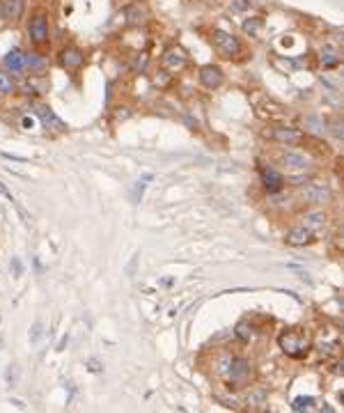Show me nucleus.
<instances>
[{
    "label": "nucleus",
    "instance_id": "obj_1",
    "mask_svg": "<svg viewBox=\"0 0 344 413\" xmlns=\"http://www.w3.org/2000/svg\"><path fill=\"white\" fill-rule=\"evenodd\" d=\"M278 342L280 349L291 358H303L308 349H310V338H308L303 328H287L285 333L278 338Z\"/></svg>",
    "mask_w": 344,
    "mask_h": 413
},
{
    "label": "nucleus",
    "instance_id": "obj_2",
    "mask_svg": "<svg viewBox=\"0 0 344 413\" xmlns=\"http://www.w3.org/2000/svg\"><path fill=\"white\" fill-rule=\"evenodd\" d=\"M227 386L230 388H241L245 381L250 379V365L245 358H232L230 360V367H227Z\"/></svg>",
    "mask_w": 344,
    "mask_h": 413
},
{
    "label": "nucleus",
    "instance_id": "obj_3",
    "mask_svg": "<svg viewBox=\"0 0 344 413\" xmlns=\"http://www.w3.org/2000/svg\"><path fill=\"white\" fill-rule=\"evenodd\" d=\"M213 46H216V51H218L223 58H234V55L241 51V46H239V41L234 34L230 33H223V30H216L213 33Z\"/></svg>",
    "mask_w": 344,
    "mask_h": 413
},
{
    "label": "nucleus",
    "instance_id": "obj_4",
    "mask_svg": "<svg viewBox=\"0 0 344 413\" xmlns=\"http://www.w3.org/2000/svg\"><path fill=\"white\" fill-rule=\"evenodd\" d=\"M301 198H303L305 202H310V205H321V202L331 200V188L326 186V184H317V181H314V184L303 186Z\"/></svg>",
    "mask_w": 344,
    "mask_h": 413
},
{
    "label": "nucleus",
    "instance_id": "obj_5",
    "mask_svg": "<svg viewBox=\"0 0 344 413\" xmlns=\"http://www.w3.org/2000/svg\"><path fill=\"white\" fill-rule=\"evenodd\" d=\"M200 80H202V85L209 87V90L220 87V85H223V71H220V67L206 65V67L200 69Z\"/></svg>",
    "mask_w": 344,
    "mask_h": 413
},
{
    "label": "nucleus",
    "instance_id": "obj_6",
    "mask_svg": "<svg viewBox=\"0 0 344 413\" xmlns=\"http://www.w3.org/2000/svg\"><path fill=\"white\" fill-rule=\"evenodd\" d=\"M273 140H278L282 145H298L301 140H303V134L298 131V129H289V127H275L271 131Z\"/></svg>",
    "mask_w": 344,
    "mask_h": 413
},
{
    "label": "nucleus",
    "instance_id": "obj_7",
    "mask_svg": "<svg viewBox=\"0 0 344 413\" xmlns=\"http://www.w3.org/2000/svg\"><path fill=\"white\" fill-rule=\"evenodd\" d=\"M26 65H28V55L23 53V51H19V48H14V51H9V53L5 55V67L9 69L12 73H21L26 71Z\"/></svg>",
    "mask_w": 344,
    "mask_h": 413
},
{
    "label": "nucleus",
    "instance_id": "obj_8",
    "mask_svg": "<svg viewBox=\"0 0 344 413\" xmlns=\"http://www.w3.org/2000/svg\"><path fill=\"white\" fill-rule=\"evenodd\" d=\"M262 181H264V186L269 193H278L280 188L285 186V179H282V174L275 172L273 168H262Z\"/></svg>",
    "mask_w": 344,
    "mask_h": 413
},
{
    "label": "nucleus",
    "instance_id": "obj_9",
    "mask_svg": "<svg viewBox=\"0 0 344 413\" xmlns=\"http://www.w3.org/2000/svg\"><path fill=\"white\" fill-rule=\"evenodd\" d=\"M161 62H163V67L170 69V71H177V69L184 67L186 62V55L181 48H168L166 53H163V58H161Z\"/></svg>",
    "mask_w": 344,
    "mask_h": 413
},
{
    "label": "nucleus",
    "instance_id": "obj_10",
    "mask_svg": "<svg viewBox=\"0 0 344 413\" xmlns=\"http://www.w3.org/2000/svg\"><path fill=\"white\" fill-rule=\"evenodd\" d=\"M33 108H34V115L39 117L41 124H44L46 129H58V131H60V129H65V124H62V122L55 117L53 110H51L48 106H41V103H37V106H33Z\"/></svg>",
    "mask_w": 344,
    "mask_h": 413
},
{
    "label": "nucleus",
    "instance_id": "obj_11",
    "mask_svg": "<svg viewBox=\"0 0 344 413\" xmlns=\"http://www.w3.org/2000/svg\"><path fill=\"white\" fill-rule=\"evenodd\" d=\"M30 37H33L34 44H44L48 39V23L44 16H34L30 21Z\"/></svg>",
    "mask_w": 344,
    "mask_h": 413
},
{
    "label": "nucleus",
    "instance_id": "obj_12",
    "mask_svg": "<svg viewBox=\"0 0 344 413\" xmlns=\"http://www.w3.org/2000/svg\"><path fill=\"white\" fill-rule=\"evenodd\" d=\"M285 241L289 243V246H308V243L312 241V232L308 230V227H294V230L287 232Z\"/></svg>",
    "mask_w": 344,
    "mask_h": 413
},
{
    "label": "nucleus",
    "instance_id": "obj_13",
    "mask_svg": "<svg viewBox=\"0 0 344 413\" xmlns=\"http://www.w3.org/2000/svg\"><path fill=\"white\" fill-rule=\"evenodd\" d=\"M324 225H326V213L324 211H310V213H305L303 227H308L312 234H314V232H321V230H324Z\"/></svg>",
    "mask_w": 344,
    "mask_h": 413
},
{
    "label": "nucleus",
    "instance_id": "obj_14",
    "mask_svg": "<svg viewBox=\"0 0 344 413\" xmlns=\"http://www.w3.org/2000/svg\"><path fill=\"white\" fill-rule=\"evenodd\" d=\"M280 161H282V166L291 168V170H303V168L308 166V161H305L303 154H294V152H285L280 156Z\"/></svg>",
    "mask_w": 344,
    "mask_h": 413
},
{
    "label": "nucleus",
    "instance_id": "obj_15",
    "mask_svg": "<svg viewBox=\"0 0 344 413\" xmlns=\"http://www.w3.org/2000/svg\"><path fill=\"white\" fill-rule=\"evenodd\" d=\"M319 60H321V65H324V67H328V69L338 67V65H340L338 48H333V46H324V48H321V53H319Z\"/></svg>",
    "mask_w": 344,
    "mask_h": 413
},
{
    "label": "nucleus",
    "instance_id": "obj_16",
    "mask_svg": "<svg viewBox=\"0 0 344 413\" xmlns=\"http://www.w3.org/2000/svg\"><path fill=\"white\" fill-rule=\"evenodd\" d=\"M62 62H65L67 67H80L83 65V53L76 51V48H67L65 53H62Z\"/></svg>",
    "mask_w": 344,
    "mask_h": 413
},
{
    "label": "nucleus",
    "instance_id": "obj_17",
    "mask_svg": "<svg viewBox=\"0 0 344 413\" xmlns=\"http://www.w3.org/2000/svg\"><path fill=\"white\" fill-rule=\"evenodd\" d=\"M262 26H264V21L259 19V16H255V19H250V21H245L243 23V30L250 37H255V34H259V30H262Z\"/></svg>",
    "mask_w": 344,
    "mask_h": 413
},
{
    "label": "nucleus",
    "instance_id": "obj_18",
    "mask_svg": "<svg viewBox=\"0 0 344 413\" xmlns=\"http://www.w3.org/2000/svg\"><path fill=\"white\" fill-rule=\"evenodd\" d=\"M291 409L294 411H312L314 409V400L312 397H298V400H294Z\"/></svg>",
    "mask_w": 344,
    "mask_h": 413
},
{
    "label": "nucleus",
    "instance_id": "obj_19",
    "mask_svg": "<svg viewBox=\"0 0 344 413\" xmlns=\"http://www.w3.org/2000/svg\"><path fill=\"white\" fill-rule=\"evenodd\" d=\"M264 400H266L264 390H252V393H248V397H245V404H248V407H257V404H264Z\"/></svg>",
    "mask_w": 344,
    "mask_h": 413
},
{
    "label": "nucleus",
    "instance_id": "obj_20",
    "mask_svg": "<svg viewBox=\"0 0 344 413\" xmlns=\"http://www.w3.org/2000/svg\"><path fill=\"white\" fill-rule=\"evenodd\" d=\"M124 14L129 16V26H140L142 23V12L138 7H129V9H124Z\"/></svg>",
    "mask_w": 344,
    "mask_h": 413
},
{
    "label": "nucleus",
    "instance_id": "obj_21",
    "mask_svg": "<svg viewBox=\"0 0 344 413\" xmlns=\"http://www.w3.org/2000/svg\"><path fill=\"white\" fill-rule=\"evenodd\" d=\"M0 92L2 94L14 92V83H12V78H9V73H5V71H0Z\"/></svg>",
    "mask_w": 344,
    "mask_h": 413
},
{
    "label": "nucleus",
    "instance_id": "obj_22",
    "mask_svg": "<svg viewBox=\"0 0 344 413\" xmlns=\"http://www.w3.org/2000/svg\"><path fill=\"white\" fill-rule=\"evenodd\" d=\"M149 179H152V174H145L142 179H138V181H136V191H133V200H136V202H138L140 198H142V191H145V184H147Z\"/></svg>",
    "mask_w": 344,
    "mask_h": 413
},
{
    "label": "nucleus",
    "instance_id": "obj_23",
    "mask_svg": "<svg viewBox=\"0 0 344 413\" xmlns=\"http://www.w3.org/2000/svg\"><path fill=\"white\" fill-rule=\"evenodd\" d=\"M44 65H46V62L41 60V58H34V55H28V65H26V67H30L33 71H41V69H44Z\"/></svg>",
    "mask_w": 344,
    "mask_h": 413
},
{
    "label": "nucleus",
    "instance_id": "obj_24",
    "mask_svg": "<svg viewBox=\"0 0 344 413\" xmlns=\"http://www.w3.org/2000/svg\"><path fill=\"white\" fill-rule=\"evenodd\" d=\"M237 335L241 338V340H250L252 328H248V324H239V326H237Z\"/></svg>",
    "mask_w": 344,
    "mask_h": 413
},
{
    "label": "nucleus",
    "instance_id": "obj_25",
    "mask_svg": "<svg viewBox=\"0 0 344 413\" xmlns=\"http://www.w3.org/2000/svg\"><path fill=\"white\" fill-rule=\"evenodd\" d=\"M145 65H147V58L140 55V58H136V62H133V69H145Z\"/></svg>",
    "mask_w": 344,
    "mask_h": 413
},
{
    "label": "nucleus",
    "instance_id": "obj_26",
    "mask_svg": "<svg viewBox=\"0 0 344 413\" xmlns=\"http://www.w3.org/2000/svg\"><path fill=\"white\" fill-rule=\"evenodd\" d=\"M39 331H41V324H34L33 326V335H30V340H37V338H39Z\"/></svg>",
    "mask_w": 344,
    "mask_h": 413
},
{
    "label": "nucleus",
    "instance_id": "obj_27",
    "mask_svg": "<svg viewBox=\"0 0 344 413\" xmlns=\"http://www.w3.org/2000/svg\"><path fill=\"white\" fill-rule=\"evenodd\" d=\"M87 365H92V367H90L92 372H101V365L97 363V360H87Z\"/></svg>",
    "mask_w": 344,
    "mask_h": 413
}]
</instances>
